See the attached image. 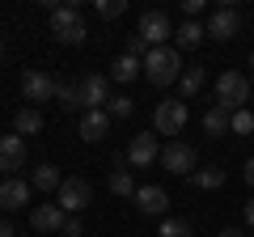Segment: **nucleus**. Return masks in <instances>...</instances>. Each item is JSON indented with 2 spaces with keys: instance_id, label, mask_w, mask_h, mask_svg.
Segmentation results:
<instances>
[{
  "instance_id": "1",
  "label": "nucleus",
  "mask_w": 254,
  "mask_h": 237,
  "mask_svg": "<svg viewBox=\"0 0 254 237\" xmlns=\"http://www.w3.org/2000/svg\"><path fill=\"white\" fill-rule=\"evenodd\" d=\"M182 72H187V68H182V59H178V47H170V43H165V47H153V51L144 55V76L157 85V89L174 85Z\"/></svg>"
},
{
  "instance_id": "2",
  "label": "nucleus",
  "mask_w": 254,
  "mask_h": 237,
  "mask_svg": "<svg viewBox=\"0 0 254 237\" xmlns=\"http://www.w3.org/2000/svg\"><path fill=\"white\" fill-rule=\"evenodd\" d=\"M246 102H250V81L242 72H220L216 76V106L237 115V110H246Z\"/></svg>"
},
{
  "instance_id": "3",
  "label": "nucleus",
  "mask_w": 254,
  "mask_h": 237,
  "mask_svg": "<svg viewBox=\"0 0 254 237\" xmlns=\"http://www.w3.org/2000/svg\"><path fill=\"white\" fill-rule=\"evenodd\" d=\"M89 199H93V186L85 182V178H64V186L55 191V203H60L68 216H81V212L89 208Z\"/></svg>"
},
{
  "instance_id": "4",
  "label": "nucleus",
  "mask_w": 254,
  "mask_h": 237,
  "mask_svg": "<svg viewBox=\"0 0 254 237\" xmlns=\"http://www.w3.org/2000/svg\"><path fill=\"white\" fill-rule=\"evenodd\" d=\"M187 118H190L187 102L170 98V102H161V106H157V115H153V127H157V136H174V140H178V131L187 127Z\"/></svg>"
},
{
  "instance_id": "5",
  "label": "nucleus",
  "mask_w": 254,
  "mask_h": 237,
  "mask_svg": "<svg viewBox=\"0 0 254 237\" xmlns=\"http://www.w3.org/2000/svg\"><path fill=\"white\" fill-rule=\"evenodd\" d=\"M76 102H81V110H102L110 106V81L102 72H89L76 81Z\"/></svg>"
},
{
  "instance_id": "6",
  "label": "nucleus",
  "mask_w": 254,
  "mask_h": 237,
  "mask_svg": "<svg viewBox=\"0 0 254 237\" xmlns=\"http://www.w3.org/2000/svg\"><path fill=\"white\" fill-rule=\"evenodd\" d=\"M203 30H208L216 43H225V38L242 34V9H237V4H220V9H212L208 21H203Z\"/></svg>"
},
{
  "instance_id": "7",
  "label": "nucleus",
  "mask_w": 254,
  "mask_h": 237,
  "mask_svg": "<svg viewBox=\"0 0 254 237\" xmlns=\"http://www.w3.org/2000/svg\"><path fill=\"white\" fill-rule=\"evenodd\" d=\"M136 34L144 38V47H148V51H153V47H165V38L174 34V21H170V13H161V9L144 13V17H140V26H136Z\"/></svg>"
},
{
  "instance_id": "8",
  "label": "nucleus",
  "mask_w": 254,
  "mask_h": 237,
  "mask_svg": "<svg viewBox=\"0 0 254 237\" xmlns=\"http://www.w3.org/2000/svg\"><path fill=\"white\" fill-rule=\"evenodd\" d=\"M153 161H161V140L148 136V131L131 136V144H127V165H131V170H148Z\"/></svg>"
},
{
  "instance_id": "9",
  "label": "nucleus",
  "mask_w": 254,
  "mask_h": 237,
  "mask_svg": "<svg viewBox=\"0 0 254 237\" xmlns=\"http://www.w3.org/2000/svg\"><path fill=\"white\" fill-rule=\"evenodd\" d=\"M161 165L170 174H178V178H190V174H195V148L182 144V140H170V144L161 148Z\"/></svg>"
},
{
  "instance_id": "10",
  "label": "nucleus",
  "mask_w": 254,
  "mask_h": 237,
  "mask_svg": "<svg viewBox=\"0 0 254 237\" xmlns=\"http://www.w3.org/2000/svg\"><path fill=\"white\" fill-rule=\"evenodd\" d=\"M76 136H81V140H89V144L106 140V136H110V115H106V110H81Z\"/></svg>"
},
{
  "instance_id": "11",
  "label": "nucleus",
  "mask_w": 254,
  "mask_h": 237,
  "mask_svg": "<svg viewBox=\"0 0 254 237\" xmlns=\"http://www.w3.org/2000/svg\"><path fill=\"white\" fill-rule=\"evenodd\" d=\"M21 93H26V102H51L55 98V76L30 68V72L21 76Z\"/></svg>"
},
{
  "instance_id": "12",
  "label": "nucleus",
  "mask_w": 254,
  "mask_h": 237,
  "mask_svg": "<svg viewBox=\"0 0 254 237\" xmlns=\"http://www.w3.org/2000/svg\"><path fill=\"white\" fill-rule=\"evenodd\" d=\"M30 191H34V186L21 182V178H4V182H0V212L26 208V203H30Z\"/></svg>"
},
{
  "instance_id": "13",
  "label": "nucleus",
  "mask_w": 254,
  "mask_h": 237,
  "mask_svg": "<svg viewBox=\"0 0 254 237\" xmlns=\"http://www.w3.org/2000/svg\"><path fill=\"white\" fill-rule=\"evenodd\" d=\"M64 220H68V212H64L60 203H38V208L30 212V225H34L38 233H60Z\"/></svg>"
},
{
  "instance_id": "14",
  "label": "nucleus",
  "mask_w": 254,
  "mask_h": 237,
  "mask_svg": "<svg viewBox=\"0 0 254 237\" xmlns=\"http://www.w3.org/2000/svg\"><path fill=\"white\" fill-rule=\"evenodd\" d=\"M136 208L144 212V216H165V212H170L165 186H136Z\"/></svg>"
},
{
  "instance_id": "15",
  "label": "nucleus",
  "mask_w": 254,
  "mask_h": 237,
  "mask_svg": "<svg viewBox=\"0 0 254 237\" xmlns=\"http://www.w3.org/2000/svg\"><path fill=\"white\" fill-rule=\"evenodd\" d=\"M26 165V140L21 136H0V170L13 178V170Z\"/></svg>"
},
{
  "instance_id": "16",
  "label": "nucleus",
  "mask_w": 254,
  "mask_h": 237,
  "mask_svg": "<svg viewBox=\"0 0 254 237\" xmlns=\"http://www.w3.org/2000/svg\"><path fill=\"white\" fill-rule=\"evenodd\" d=\"M140 68H144V59H136V55H119L115 64H110V81H119V85H131L140 76Z\"/></svg>"
},
{
  "instance_id": "17",
  "label": "nucleus",
  "mask_w": 254,
  "mask_h": 237,
  "mask_svg": "<svg viewBox=\"0 0 254 237\" xmlns=\"http://www.w3.org/2000/svg\"><path fill=\"white\" fill-rule=\"evenodd\" d=\"M72 26H85L81 21V4H60V9L51 13V34L60 38V34H68Z\"/></svg>"
},
{
  "instance_id": "18",
  "label": "nucleus",
  "mask_w": 254,
  "mask_h": 237,
  "mask_svg": "<svg viewBox=\"0 0 254 237\" xmlns=\"http://www.w3.org/2000/svg\"><path fill=\"white\" fill-rule=\"evenodd\" d=\"M174 38H178V51H195V47L208 38V30H203V21H178Z\"/></svg>"
},
{
  "instance_id": "19",
  "label": "nucleus",
  "mask_w": 254,
  "mask_h": 237,
  "mask_svg": "<svg viewBox=\"0 0 254 237\" xmlns=\"http://www.w3.org/2000/svg\"><path fill=\"white\" fill-rule=\"evenodd\" d=\"M43 131V110H34V106H26V110H17V118H13V136H38Z\"/></svg>"
},
{
  "instance_id": "20",
  "label": "nucleus",
  "mask_w": 254,
  "mask_h": 237,
  "mask_svg": "<svg viewBox=\"0 0 254 237\" xmlns=\"http://www.w3.org/2000/svg\"><path fill=\"white\" fill-rule=\"evenodd\" d=\"M30 186H34V191H43V195H51V191H60L64 186V178H60V170H55V165H38L34 170V178H30Z\"/></svg>"
},
{
  "instance_id": "21",
  "label": "nucleus",
  "mask_w": 254,
  "mask_h": 237,
  "mask_svg": "<svg viewBox=\"0 0 254 237\" xmlns=\"http://www.w3.org/2000/svg\"><path fill=\"white\" fill-rule=\"evenodd\" d=\"M229 127H233V115H229L225 106H208V115H203V131H208V136H225Z\"/></svg>"
},
{
  "instance_id": "22",
  "label": "nucleus",
  "mask_w": 254,
  "mask_h": 237,
  "mask_svg": "<svg viewBox=\"0 0 254 237\" xmlns=\"http://www.w3.org/2000/svg\"><path fill=\"white\" fill-rule=\"evenodd\" d=\"M203 81H208L203 68H187V72L178 76V98H195V93L203 89Z\"/></svg>"
},
{
  "instance_id": "23",
  "label": "nucleus",
  "mask_w": 254,
  "mask_h": 237,
  "mask_svg": "<svg viewBox=\"0 0 254 237\" xmlns=\"http://www.w3.org/2000/svg\"><path fill=\"white\" fill-rule=\"evenodd\" d=\"M110 195H119V199H136V178H131V170H115V174H110Z\"/></svg>"
},
{
  "instance_id": "24",
  "label": "nucleus",
  "mask_w": 254,
  "mask_h": 237,
  "mask_svg": "<svg viewBox=\"0 0 254 237\" xmlns=\"http://www.w3.org/2000/svg\"><path fill=\"white\" fill-rule=\"evenodd\" d=\"M190 182L199 186V191H216V186H225V170H216V165L195 170V174H190Z\"/></svg>"
},
{
  "instance_id": "25",
  "label": "nucleus",
  "mask_w": 254,
  "mask_h": 237,
  "mask_svg": "<svg viewBox=\"0 0 254 237\" xmlns=\"http://www.w3.org/2000/svg\"><path fill=\"white\" fill-rule=\"evenodd\" d=\"M55 102H60L64 110H76L81 102H76V85L72 81H55Z\"/></svg>"
},
{
  "instance_id": "26",
  "label": "nucleus",
  "mask_w": 254,
  "mask_h": 237,
  "mask_svg": "<svg viewBox=\"0 0 254 237\" xmlns=\"http://www.w3.org/2000/svg\"><path fill=\"white\" fill-rule=\"evenodd\" d=\"M131 110H136V102L127 98V93H115L110 106H106V115H110V118H131Z\"/></svg>"
},
{
  "instance_id": "27",
  "label": "nucleus",
  "mask_w": 254,
  "mask_h": 237,
  "mask_svg": "<svg viewBox=\"0 0 254 237\" xmlns=\"http://www.w3.org/2000/svg\"><path fill=\"white\" fill-rule=\"evenodd\" d=\"M161 237H190V220L165 216V220H161Z\"/></svg>"
},
{
  "instance_id": "28",
  "label": "nucleus",
  "mask_w": 254,
  "mask_h": 237,
  "mask_svg": "<svg viewBox=\"0 0 254 237\" xmlns=\"http://www.w3.org/2000/svg\"><path fill=\"white\" fill-rule=\"evenodd\" d=\"M93 9H98V17L115 21V17H123V13H127V0H98Z\"/></svg>"
},
{
  "instance_id": "29",
  "label": "nucleus",
  "mask_w": 254,
  "mask_h": 237,
  "mask_svg": "<svg viewBox=\"0 0 254 237\" xmlns=\"http://www.w3.org/2000/svg\"><path fill=\"white\" fill-rule=\"evenodd\" d=\"M229 131H237V136H250V131H254V115H250V110H237V115H233V127H229Z\"/></svg>"
},
{
  "instance_id": "30",
  "label": "nucleus",
  "mask_w": 254,
  "mask_h": 237,
  "mask_svg": "<svg viewBox=\"0 0 254 237\" xmlns=\"http://www.w3.org/2000/svg\"><path fill=\"white\" fill-rule=\"evenodd\" d=\"M60 237H85V225H81V216H68V220H64Z\"/></svg>"
},
{
  "instance_id": "31",
  "label": "nucleus",
  "mask_w": 254,
  "mask_h": 237,
  "mask_svg": "<svg viewBox=\"0 0 254 237\" xmlns=\"http://www.w3.org/2000/svg\"><path fill=\"white\" fill-rule=\"evenodd\" d=\"M60 43H64V47H81V43H85V26H72L68 34H60Z\"/></svg>"
},
{
  "instance_id": "32",
  "label": "nucleus",
  "mask_w": 254,
  "mask_h": 237,
  "mask_svg": "<svg viewBox=\"0 0 254 237\" xmlns=\"http://www.w3.org/2000/svg\"><path fill=\"white\" fill-rule=\"evenodd\" d=\"M203 9H208L203 0H182V13H187V21H195V17H199Z\"/></svg>"
},
{
  "instance_id": "33",
  "label": "nucleus",
  "mask_w": 254,
  "mask_h": 237,
  "mask_svg": "<svg viewBox=\"0 0 254 237\" xmlns=\"http://www.w3.org/2000/svg\"><path fill=\"white\" fill-rule=\"evenodd\" d=\"M242 174H246V182L254 186V157H250V161H246V170H242Z\"/></svg>"
},
{
  "instance_id": "34",
  "label": "nucleus",
  "mask_w": 254,
  "mask_h": 237,
  "mask_svg": "<svg viewBox=\"0 0 254 237\" xmlns=\"http://www.w3.org/2000/svg\"><path fill=\"white\" fill-rule=\"evenodd\" d=\"M246 225L254 229V199H246Z\"/></svg>"
},
{
  "instance_id": "35",
  "label": "nucleus",
  "mask_w": 254,
  "mask_h": 237,
  "mask_svg": "<svg viewBox=\"0 0 254 237\" xmlns=\"http://www.w3.org/2000/svg\"><path fill=\"white\" fill-rule=\"evenodd\" d=\"M0 237H17V233H13V225H9V220H0Z\"/></svg>"
},
{
  "instance_id": "36",
  "label": "nucleus",
  "mask_w": 254,
  "mask_h": 237,
  "mask_svg": "<svg viewBox=\"0 0 254 237\" xmlns=\"http://www.w3.org/2000/svg\"><path fill=\"white\" fill-rule=\"evenodd\" d=\"M220 237H246L242 229H220Z\"/></svg>"
},
{
  "instance_id": "37",
  "label": "nucleus",
  "mask_w": 254,
  "mask_h": 237,
  "mask_svg": "<svg viewBox=\"0 0 254 237\" xmlns=\"http://www.w3.org/2000/svg\"><path fill=\"white\" fill-rule=\"evenodd\" d=\"M250 68H254V51H250Z\"/></svg>"
},
{
  "instance_id": "38",
  "label": "nucleus",
  "mask_w": 254,
  "mask_h": 237,
  "mask_svg": "<svg viewBox=\"0 0 254 237\" xmlns=\"http://www.w3.org/2000/svg\"><path fill=\"white\" fill-rule=\"evenodd\" d=\"M0 55H4V43H0Z\"/></svg>"
}]
</instances>
